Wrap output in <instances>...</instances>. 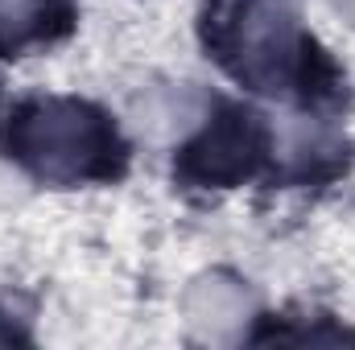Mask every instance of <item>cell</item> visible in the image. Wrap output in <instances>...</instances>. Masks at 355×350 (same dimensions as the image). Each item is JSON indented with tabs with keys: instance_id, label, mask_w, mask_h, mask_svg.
I'll list each match as a JSON object with an SVG mask.
<instances>
[{
	"instance_id": "cell-1",
	"label": "cell",
	"mask_w": 355,
	"mask_h": 350,
	"mask_svg": "<svg viewBox=\"0 0 355 350\" xmlns=\"http://www.w3.org/2000/svg\"><path fill=\"white\" fill-rule=\"evenodd\" d=\"M95 120L79 107H42L25 124L29 157L50 174H79L95 157Z\"/></svg>"
},
{
	"instance_id": "cell-2",
	"label": "cell",
	"mask_w": 355,
	"mask_h": 350,
	"mask_svg": "<svg viewBox=\"0 0 355 350\" xmlns=\"http://www.w3.org/2000/svg\"><path fill=\"white\" fill-rule=\"evenodd\" d=\"M252 313L248 293L227 276H202L186 293V326L202 342H232Z\"/></svg>"
},
{
	"instance_id": "cell-3",
	"label": "cell",
	"mask_w": 355,
	"mask_h": 350,
	"mask_svg": "<svg viewBox=\"0 0 355 350\" xmlns=\"http://www.w3.org/2000/svg\"><path fill=\"white\" fill-rule=\"evenodd\" d=\"M202 116V99L186 87H166V91H149L132 103L128 111V124L141 140H153V145H166L182 136L194 120Z\"/></svg>"
},
{
	"instance_id": "cell-4",
	"label": "cell",
	"mask_w": 355,
	"mask_h": 350,
	"mask_svg": "<svg viewBox=\"0 0 355 350\" xmlns=\"http://www.w3.org/2000/svg\"><path fill=\"white\" fill-rule=\"evenodd\" d=\"M289 58V17L272 4H252L240 25V66L252 79H268Z\"/></svg>"
},
{
	"instance_id": "cell-5",
	"label": "cell",
	"mask_w": 355,
	"mask_h": 350,
	"mask_svg": "<svg viewBox=\"0 0 355 350\" xmlns=\"http://www.w3.org/2000/svg\"><path fill=\"white\" fill-rule=\"evenodd\" d=\"M37 12V0H0V29H21Z\"/></svg>"
},
{
	"instance_id": "cell-6",
	"label": "cell",
	"mask_w": 355,
	"mask_h": 350,
	"mask_svg": "<svg viewBox=\"0 0 355 350\" xmlns=\"http://www.w3.org/2000/svg\"><path fill=\"white\" fill-rule=\"evenodd\" d=\"M335 4H339V8H343V12L355 21V0H335Z\"/></svg>"
}]
</instances>
